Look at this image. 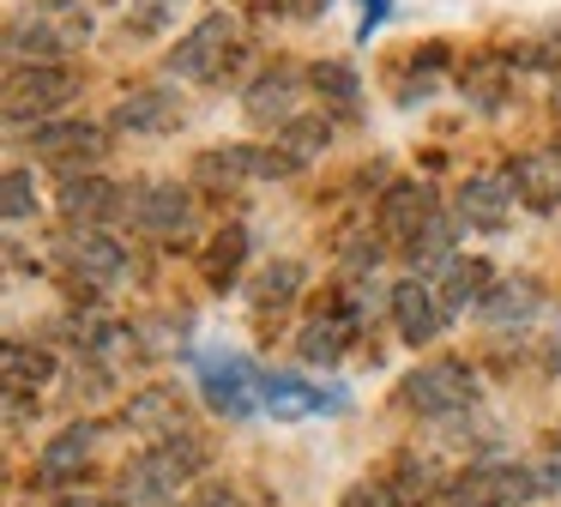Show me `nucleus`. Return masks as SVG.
Listing matches in <instances>:
<instances>
[{"label": "nucleus", "instance_id": "nucleus-16", "mask_svg": "<svg viewBox=\"0 0 561 507\" xmlns=\"http://www.w3.org/2000/svg\"><path fill=\"white\" fill-rule=\"evenodd\" d=\"M507 181H513V193H519L531 212H549V205H561V157H556V145H549V151L513 157Z\"/></svg>", "mask_w": 561, "mask_h": 507}, {"label": "nucleus", "instance_id": "nucleus-8", "mask_svg": "<svg viewBox=\"0 0 561 507\" xmlns=\"http://www.w3.org/2000/svg\"><path fill=\"white\" fill-rule=\"evenodd\" d=\"M199 393L218 417H254L260 410V374L248 357L224 350V357H199Z\"/></svg>", "mask_w": 561, "mask_h": 507}, {"label": "nucleus", "instance_id": "nucleus-18", "mask_svg": "<svg viewBox=\"0 0 561 507\" xmlns=\"http://www.w3.org/2000/svg\"><path fill=\"white\" fill-rule=\"evenodd\" d=\"M435 212H440L435 193H428V188H411V181H399V188H392L387 200H380V236L399 241V248H404V241H411V236H416V229H423Z\"/></svg>", "mask_w": 561, "mask_h": 507}, {"label": "nucleus", "instance_id": "nucleus-11", "mask_svg": "<svg viewBox=\"0 0 561 507\" xmlns=\"http://www.w3.org/2000/svg\"><path fill=\"white\" fill-rule=\"evenodd\" d=\"M387 308H392V326H399L404 345H428V338H440V326L453 320L447 302H440V290H428L416 272L387 290Z\"/></svg>", "mask_w": 561, "mask_h": 507}, {"label": "nucleus", "instance_id": "nucleus-26", "mask_svg": "<svg viewBox=\"0 0 561 507\" xmlns=\"http://www.w3.org/2000/svg\"><path fill=\"white\" fill-rule=\"evenodd\" d=\"M302 266H296V260H278V266H266V272H260L254 278V302H260V308H284V302H290L296 296V290H302Z\"/></svg>", "mask_w": 561, "mask_h": 507}, {"label": "nucleus", "instance_id": "nucleus-23", "mask_svg": "<svg viewBox=\"0 0 561 507\" xmlns=\"http://www.w3.org/2000/svg\"><path fill=\"white\" fill-rule=\"evenodd\" d=\"M489 290H495V272H489L483 260H453V266H447V284H440V302H447V314L483 308Z\"/></svg>", "mask_w": 561, "mask_h": 507}, {"label": "nucleus", "instance_id": "nucleus-31", "mask_svg": "<svg viewBox=\"0 0 561 507\" xmlns=\"http://www.w3.org/2000/svg\"><path fill=\"white\" fill-rule=\"evenodd\" d=\"M314 91L332 103H356V72L351 67H314Z\"/></svg>", "mask_w": 561, "mask_h": 507}, {"label": "nucleus", "instance_id": "nucleus-14", "mask_svg": "<svg viewBox=\"0 0 561 507\" xmlns=\"http://www.w3.org/2000/svg\"><path fill=\"white\" fill-rule=\"evenodd\" d=\"M513 181H501V176H471L459 188V200H453V217L459 224H471V229H501L513 217Z\"/></svg>", "mask_w": 561, "mask_h": 507}, {"label": "nucleus", "instance_id": "nucleus-9", "mask_svg": "<svg viewBox=\"0 0 561 507\" xmlns=\"http://www.w3.org/2000/svg\"><path fill=\"white\" fill-rule=\"evenodd\" d=\"M31 151L49 157L61 176H79V169H91L110 151V133H103L98 121H37V127H31Z\"/></svg>", "mask_w": 561, "mask_h": 507}, {"label": "nucleus", "instance_id": "nucleus-28", "mask_svg": "<svg viewBox=\"0 0 561 507\" xmlns=\"http://www.w3.org/2000/svg\"><path fill=\"white\" fill-rule=\"evenodd\" d=\"M242 254H248V229L230 224L218 241H211V254H206V278H211V284H230L236 266H242Z\"/></svg>", "mask_w": 561, "mask_h": 507}, {"label": "nucleus", "instance_id": "nucleus-4", "mask_svg": "<svg viewBox=\"0 0 561 507\" xmlns=\"http://www.w3.org/2000/svg\"><path fill=\"white\" fill-rule=\"evenodd\" d=\"M399 398H404V410H416V417H453V410L477 405V374L465 369V362H453V357H435V362H423V369L404 374Z\"/></svg>", "mask_w": 561, "mask_h": 507}, {"label": "nucleus", "instance_id": "nucleus-13", "mask_svg": "<svg viewBox=\"0 0 561 507\" xmlns=\"http://www.w3.org/2000/svg\"><path fill=\"white\" fill-rule=\"evenodd\" d=\"M302 72H290V67H272L266 79H254L248 84V121L254 127H290L296 115H302Z\"/></svg>", "mask_w": 561, "mask_h": 507}, {"label": "nucleus", "instance_id": "nucleus-2", "mask_svg": "<svg viewBox=\"0 0 561 507\" xmlns=\"http://www.w3.org/2000/svg\"><path fill=\"white\" fill-rule=\"evenodd\" d=\"M85 43V12H67L61 0L55 7H31L7 24V60L13 67H37V60H61Z\"/></svg>", "mask_w": 561, "mask_h": 507}, {"label": "nucleus", "instance_id": "nucleus-32", "mask_svg": "<svg viewBox=\"0 0 561 507\" xmlns=\"http://www.w3.org/2000/svg\"><path fill=\"white\" fill-rule=\"evenodd\" d=\"M182 507H242V502H236V489L224 483V489H206V495H194V502H182Z\"/></svg>", "mask_w": 561, "mask_h": 507}, {"label": "nucleus", "instance_id": "nucleus-1", "mask_svg": "<svg viewBox=\"0 0 561 507\" xmlns=\"http://www.w3.org/2000/svg\"><path fill=\"white\" fill-rule=\"evenodd\" d=\"M206 465H211V447L199 441V435H187V429L182 435H163V441H151L146 453H134L122 465V477H115V502H122V507L175 502V489H187Z\"/></svg>", "mask_w": 561, "mask_h": 507}, {"label": "nucleus", "instance_id": "nucleus-17", "mask_svg": "<svg viewBox=\"0 0 561 507\" xmlns=\"http://www.w3.org/2000/svg\"><path fill=\"white\" fill-rule=\"evenodd\" d=\"M91 453H98V422H67V429L55 435L49 447H43L37 483H67V477H79Z\"/></svg>", "mask_w": 561, "mask_h": 507}, {"label": "nucleus", "instance_id": "nucleus-20", "mask_svg": "<svg viewBox=\"0 0 561 507\" xmlns=\"http://www.w3.org/2000/svg\"><path fill=\"white\" fill-rule=\"evenodd\" d=\"M453 241H459V217L435 212L411 241H404V260H411V272H416V278H423V272H447V266H453Z\"/></svg>", "mask_w": 561, "mask_h": 507}, {"label": "nucleus", "instance_id": "nucleus-10", "mask_svg": "<svg viewBox=\"0 0 561 507\" xmlns=\"http://www.w3.org/2000/svg\"><path fill=\"white\" fill-rule=\"evenodd\" d=\"M302 169L290 151H260V145H218V151L199 157V181L206 188H236V181H272V176H290Z\"/></svg>", "mask_w": 561, "mask_h": 507}, {"label": "nucleus", "instance_id": "nucleus-35", "mask_svg": "<svg viewBox=\"0 0 561 507\" xmlns=\"http://www.w3.org/2000/svg\"><path fill=\"white\" fill-rule=\"evenodd\" d=\"M55 507H110V502H98V495H61Z\"/></svg>", "mask_w": 561, "mask_h": 507}, {"label": "nucleus", "instance_id": "nucleus-5", "mask_svg": "<svg viewBox=\"0 0 561 507\" xmlns=\"http://www.w3.org/2000/svg\"><path fill=\"white\" fill-rule=\"evenodd\" d=\"M344 405H351V393H344L339 381L314 386V381H302V374H284V369L260 374V410H266L272 422H302V417H339Z\"/></svg>", "mask_w": 561, "mask_h": 507}, {"label": "nucleus", "instance_id": "nucleus-7", "mask_svg": "<svg viewBox=\"0 0 561 507\" xmlns=\"http://www.w3.org/2000/svg\"><path fill=\"white\" fill-rule=\"evenodd\" d=\"M127 217H134V229H146L158 241H182V236H194V193L175 188V181L127 188Z\"/></svg>", "mask_w": 561, "mask_h": 507}, {"label": "nucleus", "instance_id": "nucleus-27", "mask_svg": "<svg viewBox=\"0 0 561 507\" xmlns=\"http://www.w3.org/2000/svg\"><path fill=\"white\" fill-rule=\"evenodd\" d=\"M327 139H332V121L327 115H296L290 127H278V145L296 157V164H308V157H314Z\"/></svg>", "mask_w": 561, "mask_h": 507}, {"label": "nucleus", "instance_id": "nucleus-25", "mask_svg": "<svg viewBox=\"0 0 561 507\" xmlns=\"http://www.w3.org/2000/svg\"><path fill=\"white\" fill-rule=\"evenodd\" d=\"M0 362H7V393H13V398L37 393V386H43V381H49V374H55V362L43 357V350H25V345H19V338H13V345H7V350H0Z\"/></svg>", "mask_w": 561, "mask_h": 507}, {"label": "nucleus", "instance_id": "nucleus-37", "mask_svg": "<svg viewBox=\"0 0 561 507\" xmlns=\"http://www.w3.org/2000/svg\"><path fill=\"white\" fill-rule=\"evenodd\" d=\"M556 157H561V145H556Z\"/></svg>", "mask_w": 561, "mask_h": 507}, {"label": "nucleus", "instance_id": "nucleus-12", "mask_svg": "<svg viewBox=\"0 0 561 507\" xmlns=\"http://www.w3.org/2000/svg\"><path fill=\"white\" fill-rule=\"evenodd\" d=\"M67 272H73L79 284H91V290H115L127 272H134V260H127V248L115 236L79 224V236L67 241Z\"/></svg>", "mask_w": 561, "mask_h": 507}, {"label": "nucleus", "instance_id": "nucleus-3", "mask_svg": "<svg viewBox=\"0 0 561 507\" xmlns=\"http://www.w3.org/2000/svg\"><path fill=\"white\" fill-rule=\"evenodd\" d=\"M73 97H79V79H73V67H61V60H37V67L7 72V121H13V127L61 115Z\"/></svg>", "mask_w": 561, "mask_h": 507}, {"label": "nucleus", "instance_id": "nucleus-36", "mask_svg": "<svg viewBox=\"0 0 561 507\" xmlns=\"http://www.w3.org/2000/svg\"><path fill=\"white\" fill-rule=\"evenodd\" d=\"M556 109H561V84H556Z\"/></svg>", "mask_w": 561, "mask_h": 507}, {"label": "nucleus", "instance_id": "nucleus-22", "mask_svg": "<svg viewBox=\"0 0 561 507\" xmlns=\"http://www.w3.org/2000/svg\"><path fill=\"white\" fill-rule=\"evenodd\" d=\"M537 308H543V296H537V284H531V278H507V284H495V290H489V296H483V308H477V314H483L489 326H525Z\"/></svg>", "mask_w": 561, "mask_h": 507}, {"label": "nucleus", "instance_id": "nucleus-24", "mask_svg": "<svg viewBox=\"0 0 561 507\" xmlns=\"http://www.w3.org/2000/svg\"><path fill=\"white\" fill-rule=\"evenodd\" d=\"M175 422H182V405H175L170 393H139L134 405H127V429L151 435V441H163V435H175Z\"/></svg>", "mask_w": 561, "mask_h": 507}, {"label": "nucleus", "instance_id": "nucleus-34", "mask_svg": "<svg viewBox=\"0 0 561 507\" xmlns=\"http://www.w3.org/2000/svg\"><path fill=\"white\" fill-rule=\"evenodd\" d=\"M344 507H380V502H375V489L363 483V489H351V495H344Z\"/></svg>", "mask_w": 561, "mask_h": 507}, {"label": "nucleus", "instance_id": "nucleus-15", "mask_svg": "<svg viewBox=\"0 0 561 507\" xmlns=\"http://www.w3.org/2000/svg\"><path fill=\"white\" fill-rule=\"evenodd\" d=\"M61 212H67V224L98 229L103 217L127 212V188H115V181H103V176H67V188H61Z\"/></svg>", "mask_w": 561, "mask_h": 507}, {"label": "nucleus", "instance_id": "nucleus-21", "mask_svg": "<svg viewBox=\"0 0 561 507\" xmlns=\"http://www.w3.org/2000/svg\"><path fill=\"white\" fill-rule=\"evenodd\" d=\"M351 338H356V308H327L320 320L302 326V357L308 362H339Z\"/></svg>", "mask_w": 561, "mask_h": 507}, {"label": "nucleus", "instance_id": "nucleus-33", "mask_svg": "<svg viewBox=\"0 0 561 507\" xmlns=\"http://www.w3.org/2000/svg\"><path fill=\"white\" fill-rule=\"evenodd\" d=\"M380 19H387V0H363V24H356V36H368Z\"/></svg>", "mask_w": 561, "mask_h": 507}, {"label": "nucleus", "instance_id": "nucleus-19", "mask_svg": "<svg viewBox=\"0 0 561 507\" xmlns=\"http://www.w3.org/2000/svg\"><path fill=\"white\" fill-rule=\"evenodd\" d=\"M175 121H182V109H175V97L158 91V84L127 91L122 109H115V127H127V133H170Z\"/></svg>", "mask_w": 561, "mask_h": 507}, {"label": "nucleus", "instance_id": "nucleus-30", "mask_svg": "<svg viewBox=\"0 0 561 507\" xmlns=\"http://www.w3.org/2000/svg\"><path fill=\"white\" fill-rule=\"evenodd\" d=\"M0 212H7V224H25V217H37V181L25 176V169H7V181H0Z\"/></svg>", "mask_w": 561, "mask_h": 507}, {"label": "nucleus", "instance_id": "nucleus-6", "mask_svg": "<svg viewBox=\"0 0 561 507\" xmlns=\"http://www.w3.org/2000/svg\"><path fill=\"white\" fill-rule=\"evenodd\" d=\"M230 60H236V24L224 19V12H211V19H199L194 31L175 43L170 72L175 79H194V84H211V79L230 72Z\"/></svg>", "mask_w": 561, "mask_h": 507}, {"label": "nucleus", "instance_id": "nucleus-29", "mask_svg": "<svg viewBox=\"0 0 561 507\" xmlns=\"http://www.w3.org/2000/svg\"><path fill=\"white\" fill-rule=\"evenodd\" d=\"M428 495H435V465L428 459H399V495H392V507H428Z\"/></svg>", "mask_w": 561, "mask_h": 507}]
</instances>
